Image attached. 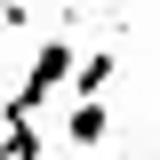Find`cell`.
<instances>
[{
    "label": "cell",
    "instance_id": "1",
    "mask_svg": "<svg viewBox=\"0 0 160 160\" xmlns=\"http://www.w3.org/2000/svg\"><path fill=\"white\" fill-rule=\"evenodd\" d=\"M72 56H80L72 40H64V32H48V40L32 48V72L16 80V96L0 104V120H40V104H48V96H64V80H72Z\"/></svg>",
    "mask_w": 160,
    "mask_h": 160
},
{
    "label": "cell",
    "instance_id": "2",
    "mask_svg": "<svg viewBox=\"0 0 160 160\" xmlns=\"http://www.w3.org/2000/svg\"><path fill=\"white\" fill-rule=\"evenodd\" d=\"M104 136H112V112H104V96H72V112H64V144H72V152H96Z\"/></svg>",
    "mask_w": 160,
    "mask_h": 160
},
{
    "label": "cell",
    "instance_id": "3",
    "mask_svg": "<svg viewBox=\"0 0 160 160\" xmlns=\"http://www.w3.org/2000/svg\"><path fill=\"white\" fill-rule=\"evenodd\" d=\"M112 72H120V56H112V48H96V56H72V80H64V88H72V96H104Z\"/></svg>",
    "mask_w": 160,
    "mask_h": 160
},
{
    "label": "cell",
    "instance_id": "4",
    "mask_svg": "<svg viewBox=\"0 0 160 160\" xmlns=\"http://www.w3.org/2000/svg\"><path fill=\"white\" fill-rule=\"evenodd\" d=\"M0 160H48L32 136V120H0Z\"/></svg>",
    "mask_w": 160,
    "mask_h": 160
}]
</instances>
